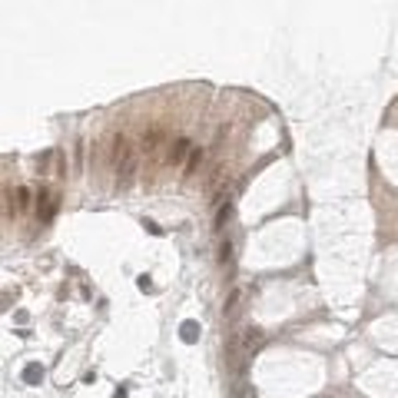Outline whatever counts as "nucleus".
Listing matches in <instances>:
<instances>
[{"instance_id": "nucleus-4", "label": "nucleus", "mask_w": 398, "mask_h": 398, "mask_svg": "<svg viewBox=\"0 0 398 398\" xmlns=\"http://www.w3.org/2000/svg\"><path fill=\"white\" fill-rule=\"evenodd\" d=\"M239 335H242V348H246V355L252 352V348H259V345H262V329H256V325L242 329Z\"/></svg>"}, {"instance_id": "nucleus-7", "label": "nucleus", "mask_w": 398, "mask_h": 398, "mask_svg": "<svg viewBox=\"0 0 398 398\" xmlns=\"http://www.w3.org/2000/svg\"><path fill=\"white\" fill-rule=\"evenodd\" d=\"M239 302H242V289H236V292L229 295V302H226V315H236V312H239Z\"/></svg>"}, {"instance_id": "nucleus-9", "label": "nucleus", "mask_w": 398, "mask_h": 398, "mask_svg": "<svg viewBox=\"0 0 398 398\" xmlns=\"http://www.w3.org/2000/svg\"><path fill=\"white\" fill-rule=\"evenodd\" d=\"M30 206V190H27V186H20L17 190V209H27Z\"/></svg>"}, {"instance_id": "nucleus-6", "label": "nucleus", "mask_w": 398, "mask_h": 398, "mask_svg": "<svg viewBox=\"0 0 398 398\" xmlns=\"http://www.w3.org/2000/svg\"><path fill=\"white\" fill-rule=\"evenodd\" d=\"M179 332H183V342H196V339H199V325H196V322H183Z\"/></svg>"}, {"instance_id": "nucleus-1", "label": "nucleus", "mask_w": 398, "mask_h": 398, "mask_svg": "<svg viewBox=\"0 0 398 398\" xmlns=\"http://www.w3.org/2000/svg\"><path fill=\"white\" fill-rule=\"evenodd\" d=\"M110 163H113V170H116V183H120V186H130L133 176H136V150L130 146L126 136H116L113 139Z\"/></svg>"}, {"instance_id": "nucleus-12", "label": "nucleus", "mask_w": 398, "mask_h": 398, "mask_svg": "<svg viewBox=\"0 0 398 398\" xmlns=\"http://www.w3.org/2000/svg\"><path fill=\"white\" fill-rule=\"evenodd\" d=\"M40 375H43V372H40L37 365H30V368H27V372H23V379H27V381H37Z\"/></svg>"}, {"instance_id": "nucleus-5", "label": "nucleus", "mask_w": 398, "mask_h": 398, "mask_svg": "<svg viewBox=\"0 0 398 398\" xmlns=\"http://www.w3.org/2000/svg\"><path fill=\"white\" fill-rule=\"evenodd\" d=\"M53 206H57V203H53V196H50L47 190H40V192H37V212L47 219V216L53 212Z\"/></svg>"}, {"instance_id": "nucleus-11", "label": "nucleus", "mask_w": 398, "mask_h": 398, "mask_svg": "<svg viewBox=\"0 0 398 398\" xmlns=\"http://www.w3.org/2000/svg\"><path fill=\"white\" fill-rule=\"evenodd\" d=\"M229 259H232V242H223V246H219V262H229Z\"/></svg>"}, {"instance_id": "nucleus-8", "label": "nucleus", "mask_w": 398, "mask_h": 398, "mask_svg": "<svg viewBox=\"0 0 398 398\" xmlns=\"http://www.w3.org/2000/svg\"><path fill=\"white\" fill-rule=\"evenodd\" d=\"M199 163H203V150L196 146V150H192V156H190V163H186V176H192V173L199 170Z\"/></svg>"}, {"instance_id": "nucleus-10", "label": "nucleus", "mask_w": 398, "mask_h": 398, "mask_svg": "<svg viewBox=\"0 0 398 398\" xmlns=\"http://www.w3.org/2000/svg\"><path fill=\"white\" fill-rule=\"evenodd\" d=\"M226 219H229V203H226V206H219V212H216V229L226 226Z\"/></svg>"}, {"instance_id": "nucleus-3", "label": "nucleus", "mask_w": 398, "mask_h": 398, "mask_svg": "<svg viewBox=\"0 0 398 398\" xmlns=\"http://www.w3.org/2000/svg\"><path fill=\"white\" fill-rule=\"evenodd\" d=\"M163 143H166V133L159 130V126H153V130L143 136V153H146V156H156Z\"/></svg>"}, {"instance_id": "nucleus-2", "label": "nucleus", "mask_w": 398, "mask_h": 398, "mask_svg": "<svg viewBox=\"0 0 398 398\" xmlns=\"http://www.w3.org/2000/svg\"><path fill=\"white\" fill-rule=\"evenodd\" d=\"M192 150H196V146H192L190 139H176V143L170 146V163H173V166H183V170H186V163H190Z\"/></svg>"}]
</instances>
